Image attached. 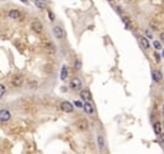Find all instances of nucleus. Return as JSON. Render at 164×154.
Here are the masks:
<instances>
[{
  "label": "nucleus",
  "instance_id": "obj_1",
  "mask_svg": "<svg viewBox=\"0 0 164 154\" xmlns=\"http://www.w3.org/2000/svg\"><path fill=\"white\" fill-rule=\"evenodd\" d=\"M53 34H54L56 38H58V39H63V38L66 37V33H65L63 28L59 27V25L53 27Z\"/></svg>",
  "mask_w": 164,
  "mask_h": 154
},
{
  "label": "nucleus",
  "instance_id": "obj_2",
  "mask_svg": "<svg viewBox=\"0 0 164 154\" xmlns=\"http://www.w3.org/2000/svg\"><path fill=\"white\" fill-rule=\"evenodd\" d=\"M32 29L34 30V33L40 34L42 32H43V25H42V23L38 19H34L32 22Z\"/></svg>",
  "mask_w": 164,
  "mask_h": 154
},
{
  "label": "nucleus",
  "instance_id": "obj_3",
  "mask_svg": "<svg viewBox=\"0 0 164 154\" xmlns=\"http://www.w3.org/2000/svg\"><path fill=\"white\" fill-rule=\"evenodd\" d=\"M69 86H71L72 90H81L82 87V81L78 78V77H73L71 80V83H69Z\"/></svg>",
  "mask_w": 164,
  "mask_h": 154
},
{
  "label": "nucleus",
  "instance_id": "obj_4",
  "mask_svg": "<svg viewBox=\"0 0 164 154\" xmlns=\"http://www.w3.org/2000/svg\"><path fill=\"white\" fill-rule=\"evenodd\" d=\"M23 83H24V78H23L22 75H15L12 78V85L14 87H20Z\"/></svg>",
  "mask_w": 164,
  "mask_h": 154
},
{
  "label": "nucleus",
  "instance_id": "obj_5",
  "mask_svg": "<svg viewBox=\"0 0 164 154\" xmlns=\"http://www.w3.org/2000/svg\"><path fill=\"white\" fill-rule=\"evenodd\" d=\"M10 118H12V114H10L9 110H6V109H1V110H0V121H1V122L9 121Z\"/></svg>",
  "mask_w": 164,
  "mask_h": 154
},
{
  "label": "nucleus",
  "instance_id": "obj_6",
  "mask_svg": "<svg viewBox=\"0 0 164 154\" xmlns=\"http://www.w3.org/2000/svg\"><path fill=\"white\" fill-rule=\"evenodd\" d=\"M80 96H81V99L85 101V102H90L92 99L91 96V92H90L89 90H81V92H80Z\"/></svg>",
  "mask_w": 164,
  "mask_h": 154
},
{
  "label": "nucleus",
  "instance_id": "obj_7",
  "mask_svg": "<svg viewBox=\"0 0 164 154\" xmlns=\"http://www.w3.org/2000/svg\"><path fill=\"white\" fill-rule=\"evenodd\" d=\"M61 109L65 111V113H72L73 111V105L69 102V101H63V102L61 104Z\"/></svg>",
  "mask_w": 164,
  "mask_h": 154
},
{
  "label": "nucleus",
  "instance_id": "obj_8",
  "mask_svg": "<svg viewBox=\"0 0 164 154\" xmlns=\"http://www.w3.org/2000/svg\"><path fill=\"white\" fill-rule=\"evenodd\" d=\"M139 43H140L143 50H149V47H150V43H149L148 38H145V37H143V36L139 37Z\"/></svg>",
  "mask_w": 164,
  "mask_h": 154
},
{
  "label": "nucleus",
  "instance_id": "obj_9",
  "mask_svg": "<svg viewBox=\"0 0 164 154\" xmlns=\"http://www.w3.org/2000/svg\"><path fill=\"white\" fill-rule=\"evenodd\" d=\"M152 77H153V80H154V82H156V83H159L163 80L162 72L158 71V69H154V71L152 72Z\"/></svg>",
  "mask_w": 164,
  "mask_h": 154
},
{
  "label": "nucleus",
  "instance_id": "obj_10",
  "mask_svg": "<svg viewBox=\"0 0 164 154\" xmlns=\"http://www.w3.org/2000/svg\"><path fill=\"white\" fill-rule=\"evenodd\" d=\"M82 109L85 110V113L89 114V115H92L93 111H95V109H93V106H92L91 102H85V104H83V107H82Z\"/></svg>",
  "mask_w": 164,
  "mask_h": 154
},
{
  "label": "nucleus",
  "instance_id": "obj_11",
  "mask_svg": "<svg viewBox=\"0 0 164 154\" xmlns=\"http://www.w3.org/2000/svg\"><path fill=\"white\" fill-rule=\"evenodd\" d=\"M76 125H77V128L80 130H86V129L89 128V122H87L85 119H80V120L76 122Z\"/></svg>",
  "mask_w": 164,
  "mask_h": 154
},
{
  "label": "nucleus",
  "instance_id": "obj_12",
  "mask_svg": "<svg viewBox=\"0 0 164 154\" xmlns=\"http://www.w3.org/2000/svg\"><path fill=\"white\" fill-rule=\"evenodd\" d=\"M8 15H9V18H12V19H19L20 18V12L18 9H12V10H9Z\"/></svg>",
  "mask_w": 164,
  "mask_h": 154
},
{
  "label": "nucleus",
  "instance_id": "obj_13",
  "mask_svg": "<svg viewBox=\"0 0 164 154\" xmlns=\"http://www.w3.org/2000/svg\"><path fill=\"white\" fill-rule=\"evenodd\" d=\"M153 129H154V133L156 134V136H159L162 134V122L160 121H155L153 124Z\"/></svg>",
  "mask_w": 164,
  "mask_h": 154
},
{
  "label": "nucleus",
  "instance_id": "obj_14",
  "mask_svg": "<svg viewBox=\"0 0 164 154\" xmlns=\"http://www.w3.org/2000/svg\"><path fill=\"white\" fill-rule=\"evenodd\" d=\"M34 4H36V6H38L39 9H46L47 8L46 0H34Z\"/></svg>",
  "mask_w": 164,
  "mask_h": 154
},
{
  "label": "nucleus",
  "instance_id": "obj_15",
  "mask_svg": "<svg viewBox=\"0 0 164 154\" xmlns=\"http://www.w3.org/2000/svg\"><path fill=\"white\" fill-rule=\"evenodd\" d=\"M67 76H68V69L66 66H63V67H62V71H61V80L65 81V80L67 78Z\"/></svg>",
  "mask_w": 164,
  "mask_h": 154
},
{
  "label": "nucleus",
  "instance_id": "obj_16",
  "mask_svg": "<svg viewBox=\"0 0 164 154\" xmlns=\"http://www.w3.org/2000/svg\"><path fill=\"white\" fill-rule=\"evenodd\" d=\"M97 144H99L100 149H102V148H104V145H105V140H104L102 135H99V136H97Z\"/></svg>",
  "mask_w": 164,
  "mask_h": 154
},
{
  "label": "nucleus",
  "instance_id": "obj_17",
  "mask_svg": "<svg viewBox=\"0 0 164 154\" xmlns=\"http://www.w3.org/2000/svg\"><path fill=\"white\" fill-rule=\"evenodd\" d=\"M121 18H123V22L125 23V25H126V28H130V27H131V22H130V19H129L128 16L123 15V16H121Z\"/></svg>",
  "mask_w": 164,
  "mask_h": 154
},
{
  "label": "nucleus",
  "instance_id": "obj_18",
  "mask_svg": "<svg viewBox=\"0 0 164 154\" xmlns=\"http://www.w3.org/2000/svg\"><path fill=\"white\" fill-rule=\"evenodd\" d=\"M153 45H154V48L155 50H162V43L160 42H158V41H155V42H153Z\"/></svg>",
  "mask_w": 164,
  "mask_h": 154
},
{
  "label": "nucleus",
  "instance_id": "obj_19",
  "mask_svg": "<svg viewBox=\"0 0 164 154\" xmlns=\"http://www.w3.org/2000/svg\"><path fill=\"white\" fill-rule=\"evenodd\" d=\"M46 47L48 48V50H51V52H52V53H53V52L56 51V48H54V45H53V44H52V43H51V42H47V44H46Z\"/></svg>",
  "mask_w": 164,
  "mask_h": 154
},
{
  "label": "nucleus",
  "instance_id": "obj_20",
  "mask_svg": "<svg viewBox=\"0 0 164 154\" xmlns=\"http://www.w3.org/2000/svg\"><path fill=\"white\" fill-rule=\"evenodd\" d=\"M5 91H6L5 86H4V85H1V83H0V97H3V96H4Z\"/></svg>",
  "mask_w": 164,
  "mask_h": 154
},
{
  "label": "nucleus",
  "instance_id": "obj_21",
  "mask_svg": "<svg viewBox=\"0 0 164 154\" xmlns=\"http://www.w3.org/2000/svg\"><path fill=\"white\" fill-rule=\"evenodd\" d=\"M158 142H159L160 145L164 146V134H160V135L158 136Z\"/></svg>",
  "mask_w": 164,
  "mask_h": 154
},
{
  "label": "nucleus",
  "instance_id": "obj_22",
  "mask_svg": "<svg viewBox=\"0 0 164 154\" xmlns=\"http://www.w3.org/2000/svg\"><path fill=\"white\" fill-rule=\"evenodd\" d=\"M81 61H80V59H76V61H75V68L76 69H80V68H81Z\"/></svg>",
  "mask_w": 164,
  "mask_h": 154
},
{
  "label": "nucleus",
  "instance_id": "obj_23",
  "mask_svg": "<svg viewBox=\"0 0 164 154\" xmlns=\"http://www.w3.org/2000/svg\"><path fill=\"white\" fill-rule=\"evenodd\" d=\"M37 86H38V82L37 81H30L29 82V87H30V89H36Z\"/></svg>",
  "mask_w": 164,
  "mask_h": 154
},
{
  "label": "nucleus",
  "instance_id": "obj_24",
  "mask_svg": "<svg viewBox=\"0 0 164 154\" xmlns=\"http://www.w3.org/2000/svg\"><path fill=\"white\" fill-rule=\"evenodd\" d=\"M73 104H75V106H76V107H83V104L81 102V101H78V100H77V101H75Z\"/></svg>",
  "mask_w": 164,
  "mask_h": 154
},
{
  "label": "nucleus",
  "instance_id": "obj_25",
  "mask_svg": "<svg viewBox=\"0 0 164 154\" xmlns=\"http://www.w3.org/2000/svg\"><path fill=\"white\" fill-rule=\"evenodd\" d=\"M154 58H155L156 63H159V61H160V56H159V53H154Z\"/></svg>",
  "mask_w": 164,
  "mask_h": 154
},
{
  "label": "nucleus",
  "instance_id": "obj_26",
  "mask_svg": "<svg viewBox=\"0 0 164 154\" xmlns=\"http://www.w3.org/2000/svg\"><path fill=\"white\" fill-rule=\"evenodd\" d=\"M48 16H49L51 20H54V15H53V13H52L51 10H48Z\"/></svg>",
  "mask_w": 164,
  "mask_h": 154
},
{
  "label": "nucleus",
  "instance_id": "obj_27",
  "mask_svg": "<svg viewBox=\"0 0 164 154\" xmlns=\"http://www.w3.org/2000/svg\"><path fill=\"white\" fill-rule=\"evenodd\" d=\"M150 27L154 28V29H156V28H158V24H156L155 22H152V23H150Z\"/></svg>",
  "mask_w": 164,
  "mask_h": 154
},
{
  "label": "nucleus",
  "instance_id": "obj_28",
  "mask_svg": "<svg viewBox=\"0 0 164 154\" xmlns=\"http://www.w3.org/2000/svg\"><path fill=\"white\" fill-rule=\"evenodd\" d=\"M159 38H160V42H162V43H164V32H162V33H160Z\"/></svg>",
  "mask_w": 164,
  "mask_h": 154
},
{
  "label": "nucleus",
  "instance_id": "obj_29",
  "mask_svg": "<svg viewBox=\"0 0 164 154\" xmlns=\"http://www.w3.org/2000/svg\"><path fill=\"white\" fill-rule=\"evenodd\" d=\"M145 33H146V37H148V38H152V34H150V33H149V32H148V30H146V32H145Z\"/></svg>",
  "mask_w": 164,
  "mask_h": 154
},
{
  "label": "nucleus",
  "instance_id": "obj_30",
  "mask_svg": "<svg viewBox=\"0 0 164 154\" xmlns=\"http://www.w3.org/2000/svg\"><path fill=\"white\" fill-rule=\"evenodd\" d=\"M20 1H23V3H25V4H28V0H20Z\"/></svg>",
  "mask_w": 164,
  "mask_h": 154
},
{
  "label": "nucleus",
  "instance_id": "obj_31",
  "mask_svg": "<svg viewBox=\"0 0 164 154\" xmlns=\"http://www.w3.org/2000/svg\"><path fill=\"white\" fill-rule=\"evenodd\" d=\"M163 115H164V104H163Z\"/></svg>",
  "mask_w": 164,
  "mask_h": 154
},
{
  "label": "nucleus",
  "instance_id": "obj_32",
  "mask_svg": "<svg viewBox=\"0 0 164 154\" xmlns=\"http://www.w3.org/2000/svg\"><path fill=\"white\" fill-rule=\"evenodd\" d=\"M162 56H163V57H164V50H163V53H162Z\"/></svg>",
  "mask_w": 164,
  "mask_h": 154
},
{
  "label": "nucleus",
  "instance_id": "obj_33",
  "mask_svg": "<svg viewBox=\"0 0 164 154\" xmlns=\"http://www.w3.org/2000/svg\"><path fill=\"white\" fill-rule=\"evenodd\" d=\"M163 129H164V124H163Z\"/></svg>",
  "mask_w": 164,
  "mask_h": 154
},
{
  "label": "nucleus",
  "instance_id": "obj_34",
  "mask_svg": "<svg viewBox=\"0 0 164 154\" xmlns=\"http://www.w3.org/2000/svg\"><path fill=\"white\" fill-rule=\"evenodd\" d=\"M109 1H113V0H109Z\"/></svg>",
  "mask_w": 164,
  "mask_h": 154
}]
</instances>
